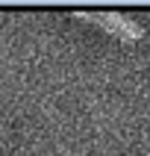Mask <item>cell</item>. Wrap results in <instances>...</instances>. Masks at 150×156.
<instances>
[{"label":"cell","instance_id":"cell-1","mask_svg":"<svg viewBox=\"0 0 150 156\" xmlns=\"http://www.w3.org/2000/svg\"><path fill=\"white\" fill-rule=\"evenodd\" d=\"M77 18L91 21V24H100L106 33H112L121 41H138L144 35V30L135 21H130L127 15H118V12H77Z\"/></svg>","mask_w":150,"mask_h":156}]
</instances>
